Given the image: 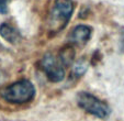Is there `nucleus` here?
Returning a JSON list of instances; mask_svg holds the SVG:
<instances>
[{
    "instance_id": "1",
    "label": "nucleus",
    "mask_w": 124,
    "mask_h": 121,
    "mask_svg": "<svg viewBox=\"0 0 124 121\" xmlns=\"http://www.w3.org/2000/svg\"><path fill=\"white\" fill-rule=\"evenodd\" d=\"M2 97L6 101L11 104H25L34 98L35 88L30 80H19L8 86L2 91Z\"/></svg>"
},
{
    "instance_id": "2",
    "label": "nucleus",
    "mask_w": 124,
    "mask_h": 121,
    "mask_svg": "<svg viewBox=\"0 0 124 121\" xmlns=\"http://www.w3.org/2000/svg\"><path fill=\"white\" fill-rule=\"evenodd\" d=\"M74 12L73 0H55L49 19V26L54 32H58L67 26Z\"/></svg>"
},
{
    "instance_id": "3",
    "label": "nucleus",
    "mask_w": 124,
    "mask_h": 121,
    "mask_svg": "<svg viewBox=\"0 0 124 121\" xmlns=\"http://www.w3.org/2000/svg\"><path fill=\"white\" fill-rule=\"evenodd\" d=\"M77 103L81 109L98 118H107L110 114V108L105 103L101 101L96 96L89 93H79L77 95Z\"/></svg>"
},
{
    "instance_id": "4",
    "label": "nucleus",
    "mask_w": 124,
    "mask_h": 121,
    "mask_svg": "<svg viewBox=\"0 0 124 121\" xmlns=\"http://www.w3.org/2000/svg\"><path fill=\"white\" fill-rule=\"evenodd\" d=\"M42 68L51 82L58 83L63 80L65 77V70H64L62 64L52 54H46L43 57Z\"/></svg>"
},
{
    "instance_id": "5",
    "label": "nucleus",
    "mask_w": 124,
    "mask_h": 121,
    "mask_svg": "<svg viewBox=\"0 0 124 121\" xmlns=\"http://www.w3.org/2000/svg\"><path fill=\"white\" fill-rule=\"evenodd\" d=\"M91 35V29L87 26H78L73 30L70 35V41L76 44L84 45L88 42Z\"/></svg>"
},
{
    "instance_id": "6",
    "label": "nucleus",
    "mask_w": 124,
    "mask_h": 121,
    "mask_svg": "<svg viewBox=\"0 0 124 121\" xmlns=\"http://www.w3.org/2000/svg\"><path fill=\"white\" fill-rule=\"evenodd\" d=\"M0 35L10 43H18L21 39L19 31L9 23H2L0 26Z\"/></svg>"
},
{
    "instance_id": "7",
    "label": "nucleus",
    "mask_w": 124,
    "mask_h": 121,
    "mask_svg": "<svg viewBox=\"0 0 124 121\" xmlns=\"http://www.w3.org/2000/svg\"><path fill=\"white\" fill-rule=\"evenodd\" d=\"M70 52H74L73 49H67V50H63V52L61 53V60L63 62L65 65H68L73 62V57H74V54L70 55Z\"/></svg>"
},
{
    "instance_id": "8",
    "label": "nucleus",
    "mask_w": 124,
    "mask_h": 121,
    "mask_svg": "<svg viewBox=\"0 0 124 121\" xmlns=\"http://www.w3.org/2000/svg\"><path fill=\"white\" fill-rule=\"evenodd\" d=\"M8 2L9 0H0V13L6 14L8 12Z\"/></svg>"
},
{
    "instance_id": "9",
    "label": "nucleus",
    "mask_w": 124,
    "mask_h": 121,
    "mask_svg": "<svg viewBox=\"0 0 124 121\" xmlns=\"http://www.w3.org/2000/svg\"><path fill=\"white\" fill-rule=\"evenodd\" d=\"M0 47H1V46H0Z\"/></svg>"
}]
</instances>
